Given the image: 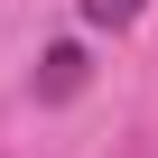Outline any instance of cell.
<instances>
[{
    "mask_svg": "<svg viewBox=\"0 0 158 158\" xmlns=\"http://www.w3.org/2000/svg\"><path fill=\"white\" fill-rule=\"evenodd\" d=\"M74 84H84V47H56V56L37 65V93H47V102H65Z\"/></svg>",
    "mask_w": 158,
    "mask_h": 158,
    "instance_id": "cell-1",
    "label": "cell"
},
{
    "mask_svg": "<svg viewBox=\"0 0 158 158\" xmlns=\"http://www.w3.org/2000/svg\"><path fill=\"white\" fill-rule=\"evenodd\" d=\"M84 19H93V28H130V19H139V0H84Z\"/></svg>",
    "mask_w": 158,
    "mask_h": 158,
    "instance_id": "cell-2",
    "label": "cell"
}]
</instances>
